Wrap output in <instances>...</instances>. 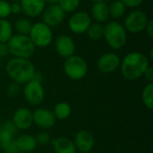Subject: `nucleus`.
Segmentation results:
<instances>
[{
    "instance_id": "f257e3e1",
    "label": "nucleus",
    "mask_w": 153,
    "mask_h": 153,
    "mask_svg": "<svg viewBox=\"0 0 153 153\" xmlns=\"http://www.w3.org/2000/svg\"><path fill=\"white\" fill-rule=\"evenodd\" d=\"M149 66L150 59L146 55L141 52H131L121 60L120 70L124 78L133 81L143 76Z\"/></svg>"
},
{
    "instance_id": "f03ea898",
    "label": "nucleus",
    "mask_w": 153,
    "mask_h": 153,
    "mask_svg": "<svg viewBox=\"0 0 153 153\" xmlns=\"http://www.w3.org/2000/svg\"><path fill=\"white\" fill-rule=\"evenodd\" d=\"M8 76L19 84H25L33 79L36 73L34 65L30 59L13 57L5 65Z\"/></svg>"
},
{
    "instance_id": "7ed1b4c3",
    "label": "nucleus",
    "mask_w": 153,
    "mask_h": 153,
    "mask_svg": "<svg viewBox=\"0 0 153 153\" xmlns=\"http://www.w3.org/2000/svg\"><path fill=\"white\" fill-rule=\"evenodd\" d=\"M103 39L113 49H121L127 42V31L117 21H110L104 25Z\"/></svg>"
},
{
    "instance_id": "20e7f679",
    "label": "nucleus",
    "mask_w": 153,
    "mask_h": 153,
    "mask_svg": "<svg viewBox=\"0 0 153 153\" xmlns=\"http://www.w3.org/2000/svg\"><path fill=\"white\" fill-rule=\"evenodd\" d=\"M9 54L13 57L30 59L35 52L36 47L29 36L15 34L7 41Z\"/></svg>"
},
{
    "instance_id": "39448f33",
    "label": "nucleus",
    "mask_w": 153,
    "mask_h": 153,
    "mask_svg": "<svg viewBox=\"0 0 153 153\" xmlns=\"http://www.w3.org/2000/svg\"><path fill=\"white\" fill-rule=\"evenodd\" d=\"M29 37L34 46L37 48H47L53 41L52 28L42 22L32 23Z\"/></svg>"
},
{
    "instance_id": "423d86ee",
    "label": "nucleus",
    "mask_w": 153,
    "mask_h": 153,
    "mask_svg": "<svg viewBox=\"0 0 153 153\" xmlns=\"http://www.w3.org/2000/svg\"><path fill=\"white\" fill-rule=\"evenodd\" d=\"M64 71L67 77L74 81H79L84 78L88 73V65L80 56L73 55L65 59L64 63Z\"/></svg>"
},
{
    "instance_id": "0eeeda50",
    "label": "nucleus",
    "mask_w": 153,
    "mask_h": 153,
    "mask_svg": "<svg viewBox=\"0 0 153 153\" xmlns=\"http://www.w3.org/2000/svg\"><path fill=\"white\" fill-rule=\"evenodd\" d=\"M148 15L142 10H133L125 18L124 27L127 32L136 34L145 30L149 22Z\"/></svg>"
},
{
    "instance_id": "6e6552de",
    "label": "nucleus",
    "mask_w": 153,
    "mask_h": 153,
    "mask_svg": "<svg viewBox=\"0 0 153 153\" xmlns=\"http://www.w3.org/2000/svg\"><path fill=\"white\" fill-rule=\"evenodd\" d=\"M92 22L91 15L84 11L74 12L68 21V27L74 34L85 33L89 26Z\"/></svg>"
},
{
    "instance_id": "1a4fd4ad",
    "label": "nucleus",
    "mask_w": 153,
    "mask_h": 153,
    "mask_svg": "<svg viewBox=\"0 0 153 153\" xmlns=\"http://www.w3.org/2000/svg\"><path fill=\"white\" fill-rule=\"evenodd\" d=\"M65 18V13L60 8L57 4H49L47 6L41 13L42 22L49 26L50 28L60 25Z\"/></svg>"
},
{
    "instance_id": "9d476101",
    "label": "nucleus",
    "mask_w": 153,
    "mask_h": 153,
    "mask_svg": "<svg viewBox=\"0 0 153 153\" xmlns=\"http://www.w3.org/2000/svg\"><path fill=\"white\" fill-rule=\"evenodd\" d=\"M23 95L26 100L31 105H39L40 104L45 96L43 86L40 82L31 80L25 83L23 89Z\"/></svg>"
},
{
    "instance_id": "9b49d317",
    "label": "nucleus",
    "mask_w": 153,
    "mask_h": 153,
    "mask_svg": "<svg viewBox=\"0 0 153 153\" xmlns=\"http://www.w3.org/2000/svg\"><path fill=\"white\" fill-rule=\"evenodd\" d=\"M121 58L114 52H108L100 56L97 62L98 69L103 74H110L120 67Z\"/></svg>"
},
{
    "instance_id": "f8f14e48",
    "label": "nucleus",
    "mask_w": 153,
    "mask_h": 153,
    "mask_svg": "<svg viewBox=\"0 0 153 153\" xmlns=\"http://www.w3.org/2000/svg\"><path fill=\"white\" fill-rule=\"evenodd\" d=\"M55 48L56 53L63 58H68L74 55L75 43L72 37L62 34L59 35L55 40Z\"/></svg>"
},
{
    "instance_id": "ddd939ff",
    "label": "nucleus",
    "mask_w": 153,
    "mask_h": 153,
    "mask_svg": "<svg viewBox=\"0 0 153 153\" xmlns=\"http://www.w3.org/2000/svg\"><path fill=\"white\" fill-rule=\"evenodd\" d=\"M33 123L42 129H49L54 126L56 123V117L53 111L46 108L36 109L32 113Z\"/></svg>"
},
{
    "instance_id": "4468645a",
    "label": "nucleus",
    "mask_w": 153,
    "mask_h": 153,
    "mask_svg": "<svg viewBox=\"0 0 153 153\" xmlns=\"http://www.w3.org/2000/svg\"><path fill=\"white\" fill-rule=\"evenodd\" d=\"M20 4L22 13L29 18H35L41 15L46 8L45 0H21Z\"/></svg>"
},
{
    "instance_id": "2eb2a0df",
    "label": "nucleus",
    "mask_w": 153,
    "mask_h": 153,
    "mask_svg": "<svg viewBox=\"0 0 153 153\" xmlns=\"http://www.w3.org/2000/svg\"><path fill=\"white\" fill-rule=\"evenodd\" d=\"M13 123L17 129L25 130L31 126L33 123L32 113L26 108H18L13 116Z\"/></svg>"
},
{
    "instance_id": "dca6fc26",
    "label": "nucleus",
    "mask_w": 153,
    "mask_h": 153,
    "mask_svg": "<svg viewBox=\"0 0 153 153\" xmlns=\"http://www.w3.org/2000/svg\"><path fill=\"white\" fill-rule=\"evenodd\" d=\"M74 145L81 152L87 153L91 151L94 146V137L87 130L79 131L74 139Z\"/></svg>"
},
{
    "instance_id": "f3484780",
    "label": "nucleus",
    "mask_w": 153,
    "mask_h": 153,
    "mask_svg": "<svg viewBox=\"0 0 153 153\" xmlns=\"http://www.w3.org/2000/svg\"><path fill=\"white\" fill-rule=\"evenodd\" d=\"M91 18L98 23H106L109 20L108 4L106 2H94L91 8Z\"/></svg>"
},
{
    "instance_id": "a211bd4d",
    "label": "nucleus",
    "mask_w": 153,
    "mask_h": 153,
    "mask_svg": "<svg viewBox=\"0 0 153 153\" xmlns=\"http://www.w3.org/2000/svg\"><path fill=\"white\" fill-rule=\"evenodd\" d=\"M56 153H76L74 143L65 136L56 138L51 141Z\"/></svg>"
},
{
    "instance_id": "6ab92c4d",
    "label": "nucleus",
    "mask_w": 153,
    "mask_h": 153,
    "mask_svg": "<svg viewBox=\"0 0 153 153\" xmlns=\"http://www.w3.org/2000/svg\"><path fill=\"white\" fill-rule=\"evenodd\" d=\"M15 143L21 152H30L37 147L36 138L30 134H23L19 136L15 141Z\"/></svg>"
},
{
    "instance_id": "aec40b11",
    "label": "nucleus",
    "mask_w": 153,
    "mask_h": 153,
    "mask_svg": "<svg viewBox=\"0 0 153 153\" xmlns=\"http://www.w3.org/2000/svg\"><path fill=\"white\" fill-rule=\"evenodd\" d=\"M108 12L109 17L117 21L125 15L126 12V7L120 0H116L112 2L110 4H108Z\"/></svg>"
},
{
    "instance_id": "412c9836",
    "label": "nucleus",
    "mask_w": 153,
    "mask_h": 153,
    "mask_svg": "<svg viewBox=\"0 0 153 153\" xmlns=\"http://www.w3.org/2000/svg\"><path fill=\"white\" fill-rule=\"evenodd\" d=\"M13 35V24L7 19H0V42L7 43Z\"/></svg>"
},
{
    "instance_id": "4be33fe9",
    "label": "nucleus",
    "mask_w": 153,
    "mask_h": 153,
    "mask_svg": "<svg viewBox=\"0 0 153 153\" xmlns=\"http://www.w3.org/2000/svg\"><path fill=\"white\" fill-rule=\"evenodd\" d=\"M31 26H32V22L30 19H28V18H18L15 21L13 27L14 30L16 31V34L29 36Z\"/></svg>"
},
{
    "instance_id": "5701e85b",
    "label": "nucleus",
    "mask_w": 153,
    "mask_h": 153,
    "mask_svg": "<svg viewBox=\"0 0 153 153\" xmlns=\"http://www.w3.org/2000/svg\"><path fill=\"white\" fill-rule=\"evenodd\" d=\"M85 33L87 34L89 39L92 40H100L103 39L104 24L98 23V22H91Z\"/></svg>"
},
{
    "instance_id": "b1692460",
    "label": "nucleus",
    "mask_w": 153,
    "mask_h": 153,
    "mask_svg": "<svg viewBox=\"0 0 153 153\" xmlns=\"http://www.w3.org/2000/svg\"><path fill=\"white\" fill-rule=\"evenodd\" d=\"M72 112V108L71 106L66 103V102H59L55 106L54 108V115L56 119H59V120H65L67 119Z\"/></svg>"
},
{
    "instance_id": "393cba45",
    "label": "nucleus",
    "mask_w": 153,
    "mask_h": 153,
    "mask_svg": "<svg viewBox=\"0 0 153 153\" xmlns=\"http://www.w3.org/2000/svg\"><path fill=\"white\" fill-rule=\"evenodd\" d=\"M142 99L144 103V105L149 108L152 109L153 108V83L149 82L147 84L142 93Z\"/></svg>"
},
{
    "instance_id": "a878e982",
    "label": "nucleus",
    "mask_w": 153,
    "mask_h": 153,
    "mask_svg": "<svg viewBox=\"0 0 153 153\" xmlns=\"http://www.w3.org/2000/svg\"><path fill=\"white\" fill-rule=\"evenodd\" d=\"M57 4L65 13L76 12L80 5V0H59Z\"/></svg>"
},
{
    "instance_id": "bb28decb",
    "label": "nucleus",
    "mask_w": 153,
    "mask_h": 153,
    "mask_svg": "<svg viewBox=\"0 0 153 153\" xmlns=\"http://www.w3.org/2000/svg\"><path fill=\"white\" fill-rule=\"evenodd\" d=\"M13 135H12L9 132L0 126V148L5 151V149L13 142Z\"/></svg>"
},
{
    "instance_id": "cd10ccee",
    "label": "nucleus",
    "mask_w": 153,
    "mask_h": 153,
    "mask_svg": "<svg viewBox=\"0 0 153 153\" xmlns=\"http://www.w3.org/2000/svg\"><path fill=\"white\" fill-rule=\"evenodd\" d=\"M11 4L6 0H0V19H7L11 14Z\"/></svg>"
},
{
    "instance_id": "c85d7f7f",
    "label": "nucleus",
    "mask_w": 153,
    "mask_h": 153,
    "mask_svg": "<svg viewBox=\"0 0 153 153\" xmlns=\"http://www.w3.org/2000/svg\"><path fill=\"white\" fill-rule=\"evenodd\" d=\"M20 85L21 84H19V83H17L15 82L10 83L9 86H8V88H7V94H8V96H10V97H15L20 92V91H21Z\"/></svg>"
},
{
    "instance_id": "c756f323",
    "label": "nucleus",
    "mask_w": 153,
    "mask_h": 153,
    "mask_svg": "<svg viewBox=\"0 0 153 153\" xmlns=\"http://www.w3.org/2000/svg\"><path fill=\"white\" fill-rule=\"evenodd\" d=\"M36 141H37V143L40 144V145H44V144H47L50 142V136L48 133L46 132H42V133H39L36 137Z\"/></svg>"
},
{
    "instance_id": "7c9ffc66",
    "label": "nucleus",
    "mask_w": 153,
    "mask_h": 153,
    "mask_svg": "<svg viewBox=\"0 0 153 153\" xmlns=\"http://www.w3.org/2000/svg\"><path fill=\"white\" fill-rule=\"evenodd\" d=\"M126 8H132V9H135L137 7H139L143 2L144 0H120Z\"/></svg>"
},
{
    "instance_id": "2f4dec72",
    "label": "nucleus",
    "mask_w": 153,
    "mask_h": 153,
    "mask_svg": "<svg viewBox=\"0 0 153 153\" xmlns=\"http://www.w3.org/2000/svg\"><path fill=\"white\" fill-rule=\"evenodd\" d=\"M0 126H2L4 129H5L7 132H9L12 135H13L17 130V128L15 127V126L13 125V121H6L4 123H3Z\"/></svg>"
},
{
    "instance_id": "473e14b6",
    "label": "nucleus",
    "mask_w": 153,
    "mask_h": 153,
    "mask_svg": "<svg viewBox=\"0 0 153 153\" xmlns=\"http://www.w3.org/2000/svg\"><path fill=\"white\" fill-rule=\"evenodd\" d=\"M11 7V14H19L22 13V6L20 2H13L10 5Z\"/></svg>"
},
{
    "instance_id": "72a5a7b5",
    "label": "nucleus",
    "mask_w": 153,
    "mask_h": 153,
    "mask_svg": "<svg viewBox=\"0 0 153 153\" xmlns=\"http://www.w3.org/2000/svg\"><path fill=\"white\" fill-rule=\"evenodd\" d=\"M5 152H6V153H21V151L18 149L14 141H13L10 143V145L5 149Z\"/></svg>"
},
{
    "instance_id": "f704fd0d",
    "label": "nucleus",
    "mask_w": 153,
    "mask_h": 153,
    "mask_svg": "<svg viewBox=\"0 0 153 153\" xmlns=\"http://www.w3.org/2000/svg\"><path fill=\"white\" fill-rule=\"evenodd\" d=\"M8 54H9V49H8L7 43L0 42V57L2 58V57L7 56Z\"/></svg>"
},
{
    "instance_id": "c9c22d12",
    "label": "nucleus",
    "mask_w": 153,
    "mask_h": 153,
    "mask_svg": "<svg viewBox=\"0 0 153 153\" xmlns=\"http://www.w3.org/2000/svg\"><path fill=\"white\" fill-rule=\"evenodd\" d=\"M145 30H146V33L147 35L152 39L153 38V20L152 19H150L147 25H146V28H145Z\"/></svg>"
},
{
    "instance_id": "e433bc0d",
    "label": "nucleus",
    "mask_w": 153,
    "mask_h": 153,
    "mask_svg": "<svg viewBox=\"0 0 153 153\" xmlns=\"http://www.w3.org/2000/svg\"><path fill=\"white\" fill-rule=\"evenodd\" d=\"M143 76L146 78V80L149 82H153V68L150 65L148 68H147V70L145 71V73H144V74H143Z\"/></svg>"
},
{
    "instance_id": "4c0bfd02",
    "label": "nucleus",
    "mask_w": 153,
    "mask_h": 153,
    "mask_svg": "<svg viewBox=\"0 0 153 153\" xmlns=\"http://www.w3.org/2000/svg\"><path fill=\"white\" fill-rule=\"evenodd\" d=\"M59 0H45L46 3H48L50 4H57Z\"/></svg>"
},
{
    "instance_id": "58836bf2",
    "label": "nucleus",
    "mask_w": 153,
    "mask_h": 153,
    "mask_svg": "<svg viewBox=\"0 0 153 153\" xmlns=\"http://www.w3.org/2000/svg\"><path fill=\"white\" fill-rule=\"evenodd\" d=\"M93 3L94 2H106V0H91Z\"/></svg>"
},
{
    "instance_id": "ea45409f",
    "label": "nucleus",
    "mask_w": 153,
    "mask_h": 153,
    "mask_svg": "<svg viewBox=\"0 0 153 153\" xmlns=\"http://www.w3.org/2000/svg\"><path fill=\"white\" fill-rule=\"evenodd\" d=\"M13 2H20L21 0H12Z\"/></svg>"
},
{
    "instance_id": "a19ab883",
    "label": "nucleus",
    "mask_w": 153,
    "mask_h": 153,
    "mask_svg": "<svg viewBox=\"0 0 153 153\" xmlns=\"http://www.w3.org/2000/svg\"><path fill=\"white\" fill-rule=\"evenodd\" d=\"M0 69H1V57H0Z\"/></svg>"
}]
</instances>
